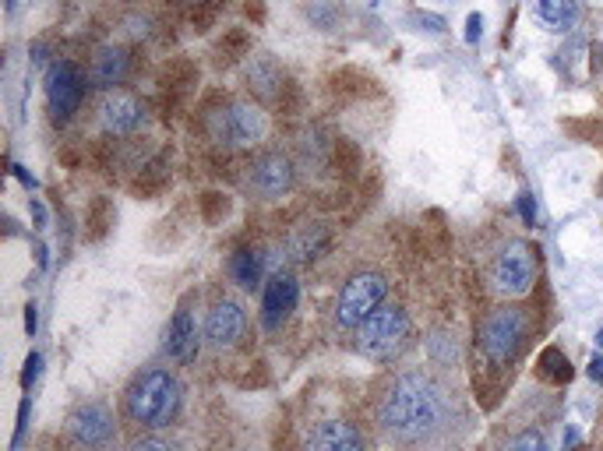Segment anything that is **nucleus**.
I'll return each mask as SVG.
<instances>
[{"mask_svg":"<svg viewBox=\"0 0 603 451\" xmlns=\"http://www.w3.org/2000/svg\"><path fill=\"white\" fill-rule=\"evenodd\" d=\"M519 212L526 219V226H536V208H533V198L529 194H519Z\"/></svg>","mask_w":603,"mask_h":451,"instance_id":"nucleus-23","label":"nucleus"},{"mask_svg":"<svg viewBox=\"0 0 603 451\" xmlns=\"http://www.w3.org/2000/svg\"><path fill=\"white\" fill-rule=\"evenodd\" d=\"M526 332H529V318L522 307L515 304H505V307H494L491 314L484 318L480 325V349L491 363L505 367L519 356L522 342H526Z\"/></svg>","mask_w":603,"mask_h":451,"instance_id":"nucleus-4","label":"nucleus"},{"mask_svg":"<svg viewBox=\"0 0 603 451\" xmlns=\"http://www.w3.org/2000/svg\"><path fill=\"white\" fill-rule=\"evenodd\" d=\"M230 275H233V282H237L240 289H258V286H265L261 282V275H265V254L261 251H251V247H244V251H237L230 258Z\"/></svg>","mask_w":603,"mask_h":451,"instance_id":"nucleus-17","label":"nucleus"},{"mask_svg":"<svg viewBox=\"0 0 603 451\" xmlns=\"http://www.w3.org/2000/svg\"><path fill=\"white\" fill-rule=\"evenodd\" d=\"M300 451H367V444L353 423L318 420L300 434Z\"/></svg>","mask_w":603,"mask_h":451,"instance_id":"nucleus-12","label":"nucleus"},{"mask_svg":"<svg viewBox=\"0 0 603 451\" xmlns=\"http://www.w3.org/2000/svg\"><path fill=\"white\" fill-rule=\"evenodd\" d=\"M184 406V385L173 370L166 367H145L138 370L120 392V413L127 423L142 430H163L177 420Z\"/></svg>","mask_w":603,"mask_h":451,"instance_id":"nucleus-2","label":"nucleus"},{"mask_svg":"<svg viewBox=\"0 0 603 451\" xmlns=\"http://www.w3.org/2000/svg\"><path fill=\"white\" fill-rule=\"evenodd\" d=\"M293 180H297V170H293L290 156H283V152H261L251 163V173H247V187L265 201L283 198L293 187Z\"/></svg>","mask_w":603,"mask_h":451,"instance_id":"nucleus-10","label":"nucleus"},{"mask_svg":"<svg viewBox=\"0 0 603 451\" xmlns=\"http://www.w3.org/2000/svg\"><path fill=\"white\" fill-rule=\"evenodd\" d=\"M297 296H300V286L290 272L268 275V282L261 286V325H265L268 332L283 328L286 318L297 311Z\"/></svg>","mask_w":603,"mask_h":451,"instance_id":"nucleus-11","label":"nucleus"},{"mask_svg":"<svg viewBox=\"0 0 603 451\" xmlns=\"http://www.w3.org/2000/svg\"><path fill=\"white\" fill-rule=\"evenodd\" d=\"M25 332H29V335L36 332V307H32V304L25 307Z\"/></svg>","mask_w":603,"mask_h":451,"instance_id":"nucleus-25","label":"nucleus"},{"mask_svg":"<svg viewBox=\"0 0 603 451\" xmlns=\"http://www.w3.org/2000/svg\"><path fill=\"white\" fill-rule=\"evenodd\" d=\"M85 96V78L71 60H57L46 74V103H50V117L57 124L71 120L82 106Z\"/></svg>","mask_w":603,"mask_h":451,"instance_id":"nucleus-9","label":"nucleus"},{"mask_svg":"<svg viewBox=\"0 0 603 451\" xmlns=\"http://www.w3.org/2000/svg\"><path fill=\"white\" fill-rule=\"evenodd\" d=\"M374 423L395 448H420L452 434L459 423V402L431 370H402L381 388Z\"/></svg>","mask_w":603,"mask_h":451,"instance_id":"nucleus-1","label":"nucleus"},{"mask_svg":"<svg viewBox=\"0 0 603 451\" xmlns=\"http://www.w3.org/2000/svg\"><path fill=\"white\" fill-rule=\"evenodd\" d=\"M512 444L519 451H547V441H544V434H540V430H526V434H519Z\"/></svg>","mask_w":603,"mask_h":451,"instance_id":"nucleus-20","label":"nucleus"},{"mask_svg":"<svg viewBox=\"0 0 603 451\" xmlns=\"http://www.w3.org/2000/svg\"><path fill=\"white\" fill-rule=\"evenodd\" d=\"M64 434L75 451H110L117 444V416L106 402H82L67 416Z\"/></svg>","mask_w":603,"mask_h":451,"instance_id":"nucleus-6","label":"nucleus"},{"mask_svg":"<svg viewBox=\"0 0 603 451\" xmlns=\"http://www.w3.org/2000/svg\"><path fill=\"white\" fill-rule=\"evenodd\" d=\"M205 127H209V138L216 141L219 148H251L265 138L268 120L265 113L251 103H226L209 113Z\"/></svg>","mask_w":603,"mask_h":451,"instance_id":"nucleus-5","label":"nucleus"},{"mask_svg":"<svg viewBox=\"0 0 603 451\" xmlns=\"http://www.w3.org/2000/svg\"><path fill=\"white\" fill-rule=\"evenodd\" d=\"M127 67H131L127 53L120 50V46H106V50H99L96 57H92L89 82L96 85V89H110L113 92V85H120L127 78Z\"/></svg>","mask_w":603,"mask_h":451,"instance_id":"nucleus-16","label":"nucleus"},{"mask_svg":"<svg viewBox=\"0 0 603 451\" xmlns=\"http://www.w3.org/2000/svg\"><path fill=\"white\" fill-rule=\"evenodd\" d=\"M589 378H593L596 385H603V356H593V360H589Z\"/></svg>","mask_w":603,"mask_h":451,"instance_id":"nucleus-24","label":"nucleus"},{"mask_svg":"<svg viewBox=\"0 0 603 451\" xmlns=\"http://www.w3.org/2000/svg\"><path fill=\"white\" fill-rule=\"evenodd\" d=\"M4 4H8V11H15V4H18V0H4Z\"/></svg>","mask_w":603,"mask_h":451,"instance_id":"nucleus-28","label":"nucleus"},{"mask_svg":"<svg viewBox=\"0 0 603 451\" xmlns=\"http://www.w3.org/2000/svg\"><path fill=\"white\" fill-rule=\"evenodd\" d=\"M99 124H103L106 134H117V138L134 134L145 124V103L131 92H106L103 103H99Z\"/></svg>","mask_w":603,"mask_h":451,"instance_id":"nucleus-13","label":"nucleus"},{"mask_svg":"<svg viewBox=\"0 0 603 451\" xmlns=\"http://www.w3.org/2000/svg\"><path fill=\"white\" fill-rule=\"evenodd\" d=\"M508 451H519V448H515V444H512V448H508Z\"/></svg>","mask_w":603,"mask_h":451,"instance_id":"nucleus-29","label":"nucleus"},{"mask_svg":"<svg viewBox=\"0 0 603 451\" xmlns=\"http://www.w3.org/2000/svg\"><path fill=\"white\" fill-rule=\"evenodd\" d=\"M596 346H603V328H600V332H596Z\"/></svg>","mask_w":603,"mask_h":451,"instance_id":"nucleus-27","label":"nucleus"},{"mask_svg":"<svg viewBox=\"0 0 603 451\" xmlns=\"http://www.w3.org/2000/svg\"><path fill=\"white\" fill-rule=\"evenodd\" d=\"M410 342V314L399 304H381L364 325L357 328V349L367 360H392Z\"/></svg>","mask_w":603,"mask_h":451,"instance_id":"nucleus-3","label":"nucleus"},{"mask_svg":"<svg viewBox=\"0 0 603 451\" xmlns=\"http://www.w3.org/2000/svg\"><path fill=\"white\" fill-rule=\"evenodd\" d=\"M480 36H484V15L473 11V15L466 18V43H477Z\"/></svg>","mask_w":603,"mask_h":451,"instance_id":"nucleus-22","label":"nucleus"},{"mask_svg":"<svg viewBox=\"0 0 603 451\" xmlns=\"http://www.w3.org/2000/svg\"><path fill=\"white\" fill-rule=\"evenodd\" d=\"M32 215H36V226L43 230V226H46V215H43V208H39L36 201H32Z\"/></svg>","mask_w":603,"mask_h":451,"instance_id":"nucleus-26","label":"nucleus"},{"mask_svg":"<svg viewBox=\"0 0 603 451\" xmlns=\"http://www.w3.org/2000/svg\"><path fill=\"white\" fill-rule=\"evenodd\" d=\"M163 349L177 363H191L194 356H198V349H201L198 325H194V318H191V311H187V307H180V311L170 318L166 335H163Z\"/></svg>","mask_w":603,"mask_h":451,"instance_id":"nucleus-15","label":"nucleus"},{"mask_svg":"<svg viewBox=\"0 0 603 451\" xmlns=\"http://www.w3.org/2000/svg\"><path fill=\"white\" fill-rule=\"evenodd\" d=\"M124 451H184L173 437H163V434H145V437H134Z\"/></svg>","mask_w":603,"mask_h":451,"instance_id":"nucleus-19","label":"nucleus"},{"mask_svg":"<svg viewBox=\"0 0 603 451\" xmlns=\"http://www.w3.org/2000/svg\"><path fill=\"white\" fill-rule=\"evenodd\" d=\"M247 332V314L237 300H216V307L209 311V321H205V339L216 349H233Z\"/></svg>","mask_w":603,"mask_h":451,"instance_id":"nucleus-14","label":"nucleus"},{"mask_svg":"<svg viewBox=\"0 0 603 451\" xmlns=\"http://www.w3.org/2000/svg\"><path fill=\"white\" fill-rule=\"evenodd\" d=\"M533 11L540 18V25L551 32H565L579 18V4L575 0H533Z\"/></svg>","mask_w":603,"mask_h":451,"instance_id":"nucleus-18","label":"nucleus"},{"mask_svg":"<svg viewBox=\"0 0 603 451\" xmlns=\"http://www.w3.org/2000/svg\"><path fill=\"white\" fill-rule=\"evenodd\" d=\"M536 282V261H533V247L522 244V240H512L498 251L491 265V289L505 300H519L533 289Z\"/></svg>","mask_w":603,"mask_h":451,"instance_id":"nucleus-8","label":"nucleus"},{"mask_svg":"<svg viewBox=\"0 0 603 451\" xmlns=\"http://www.w3.org/2000/svg\"><path fill=\"white\" fill-rule=\"evenodd\" d=\"M445 451H452V448H445Z\"/></svg>","mask_w":603,"mask_h":451,"instance_id":"nucleus-30","label":"nucleus"},{"mask_svg":"<svg viewBox=\"0 0 603 451\" xmlns=\"http://www.w3.org/2000/svg\"><path fill=\"white\" fill-rule=\"evenodd\" d=\"M39 367H43V356H39V353H29V360H25V370H22V385H25V392H29L32 385H36Z\"/></svg>","mask_w":603,"mask_h":451,"instance_id":"nucleus-21","label":"nucleus"},{"mask_svg":"<svg viewBox=\"0 0 603 451\" xmlns=\"http://www.w3.org/2000/svg\"><path fill=\"white\" fill-rule=\"evenodd\" d=\"M388 282L381 272H360L343 286L335 300V321L343 328H360L381 304H385Z\"/></svg>","mask_w":603,"mask_h":451,"instance_id":"nucleus-7","label":"nucleus"}]
</instances>
